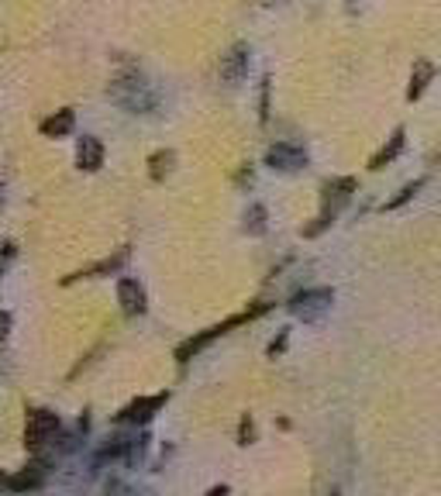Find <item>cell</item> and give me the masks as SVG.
<instances>
[{
  "label": "cell",
  "mask_w": 441,
  "mask_h": 496,
  "mask_svg": "<svg viewBox=\"0 0 441 496\" xmlns=\"http://www.w3.org/2000/svg\"><path fill=\"white\" fill-rule=\"evenodd\" d=\"M107 97H111V104H118L128 114H152L159 107L156 87H152L142 73H135V69L114 76L111 87H107Z\"/></svg>",
  "instance_id": "1"
},
{
  "label": "cell",
  "mask_w": 441,
  "mask_h": 496,
  "mask_svg": "<svg viewBox=\"0 0 441 496\" xmlns=\"http://www.w3.org/2000/svg\"><path fill=\"white\" fill-rule=\"evenodd\" d=\"M331 300H335L331 290H304V293H297V297L290 300V310H293L297 317H304V321H317L324 310L331 307Z\"/></svg>",
  "instance_id": "2"
},
{
  "label": "cell",
  "mask_w": 441,
  "mask_h": 496,
  "mask_svg": "<svg viewBox=\"0 0 441 496\" xmlns=\"http://www.w3.org/2000/svg\"><path fill=\"white\" fill-rule=\"evenodd\" d=\"M249 56H252V52H249V45H245V42L231 45V49H228V56L220 59V80H224V83H231V87H235V83H242V80L249 76Z\"/></svg>",
  "instance_id": "3"
},
{
  "label": "cell",
  "mask_w": 441,
  "mask_h": 496,
  "mask_svg": "<svg viewBox=\"0 0 441 496\" xmlns=\"http://www.w3.org/2000/svg\"><path fill=\"white\" fill-rule=\"evenodd\" d=\"M266 166L269 169H280V173H293V169L307 166V152L300 145H293V142H280V145H273L266 152Z\"/></svg>",
  "instance_id": "4"
},
{
  "label": "cell",
  "mask_w": 441,
  "mask_h": 496,
  "mask_svg": "<svg viewBox=\"0 0 441 496\" xmlns=\"http://www.w3.org/2000/svg\"><path fill=\"white\" fill-rule=\"evenodd\" d=\"M56 431H59V417H56V414H49V410H32V417H28V434H25L32 448L45 445Z\"/></svg>",
  "instance_id": "5"
},
{
  "label": "cell",
  "mask_w": 441,
  "mask_h": 496,
  "mask_svg": "<svg viewBox=\"0 0 441 496\" xmlns=\"http://www.w3.org/2000/svg\"><path fill=\"white\" fill-rule=\"evenodd\" d=\"M118 300H121V307L125 314H145V290L135 283V279H121L118 283Z\"/></svg>",
  "instance_id": "6"
},
{
  "label": "cell",
  "mask_w": 441,
  "mask_h": 496,
  "mask_svg": "<svg viewBox=\"0 0 441 496\" xmlns=\"http://www.w3.org/2000/svg\"><path fill=\"white\" fill-rule=\"evenodd\" d=\"M76 159H80V169L97 173V169L104 166V145L97 142L94 135H83V138H80V149H76Z\"/></svg>",
  "instance_id": "7"
},
{
  "label": "cell",
  "mask_w": 441,
  "mask_h": 496,
  "mask_svg": "<svg viewBox=\"0 0 441 496\" xmlns=\"http://www.w3.org/2000/svg\"><path fill=\"white\" fill-rule=\"evenodd\" d=\"M73 124H76V114L73 111H59V114H52L49 121H42V135H49V138H63L73 131Z\"/></svg>",
  "instance_id": "8"
},
{
  "label": "cell",
  "mask_w": 441,
  "mask_h": 496,
  "mask_svg": "<svg viewBox=\"0 0 441 496\" xmlns=\"http://www.w3.org/2000/svg\"><path fill=\"white\" fill-rule=\"evenodd\" d=\"M435 76V66L431 62H417L414 66V76H410V87H407V100H417L421 93H424V87H428V80Z\"/></svg>",
  "instance_id": "9"
},
{
  "label": "cell",
  "mask_w": 441,
  "mask_h": 496,
  "mask_svg": "<svg viewBox=\"0 0 441 496\" xmlns=\"http://www.w3.org/2000/svg\"><path fill=\"white\" fill-rule=\"evenodd\" d=\"M235 321H238V317H235ZM235 321H228V324H218V328H211V331H207V335H200V338L187 341V345H183V348H180V352H176V359H190V355H193V352H197V348H204V345H207V341H214V338H218V335H224V328H231V324H235Z\"/></svg>",
  "instance_id": "10"
},
{
  "label": "cell",
  "mask_w": 441,
  "mask_h": 496,
  "mask_svg": "<svg viewBox=\"0 0 441 496\" xmlns=\"http://www.w3.org/2000/svg\"><path fill=\"white\" fill-rule=\"evenodd\" d=\"M400 149H404V128H397V131H393L390 145H386L383 152L373 155V162H369V166H373V169H383V166H386L390 159H397V152H400Z\"/></svg>",
  "instance_id": "11"
},
{
  "label": "cell",
  "mask_w": 441,
  "mask_h": 496,
  "mask_svg": "<svg viewBox=\"0 0 441 496\" xmlns=\"http://www.w3.org/2000/svg\"><path fill=\"white\" fill-rule=\"evenodd\" d=\"M38 483H42V469H38V465H28L25 472H18V476L7 479V490H35Z\"/></svg>",
  "instance_id": "12"
},
{
  "label": "cell",
  "mask_w": 441,
  "mask_h": 496,
  "mask_svg": "<svg viewBox=\"0 0 441 496\" xmlns=\"http://www.w3.org/2000/svg\"><path fill=\"white\" fill-rule=\"evenodd\" d=\"M166 400V397H152V400H142V403H131L125 414H121V421H149L152 414L149 410H156L159 403Z\"/></svg>",
  "instance_id": "13"
},
{
  "label": "cell",
  "mask_w": 441,
  "mask_h": 496,
  "mask_svg": "<svg viewBox=\"0 0 441 496\" xmlns=\"http://www.w3.org/2000/svg\"><path fill=\"white\" fill-rule=\"evenodd\" d=\"M245 231H249V235H262V231H266V207L255 204L252 211L245 214Z\"/></svg>",
  "instance_id": "14"
},
{
  "label": "cell",
  "mask_w": 441,
  "mask_h": 496,
  "mask_svg": "<svg viewBox=\"0 0 441 496\" xmlns=\"http://www.w3.org/2000/svg\"><path fill=\"white\" fill-rule=\"evenodd\" d=\"M149 166H152V180H162L173 169V152H156L149 159Z\"/></svg>",
  "instance_id": "15"
},
{
  "label": "cell",
  "mask_w": 441,
  "mask_h": 496,
  "mask_svg": "<svg viewBox=\"0 0 441 496\" xmlns=\"http://www.w3.org/2000/svg\"><path fill=\"white\" fill-rule=\"evenodd\" d=\"M417 190H421V180H417V183H410V186H404V190H400V193H397L393 200H386V211H397V207H400L404 200H410V197H414Z\"/></svg>",
  "instance_id": "16"
},
{
  "label": "cell",
  "mask_w": 441,
  "mask_h": 496,
  "mask_svg": "<svg viewBox=\"0 0 441 496\" xmlns=\"http://www.w3.org/2000/svg\"><path fill=\"white\" fill-rule=\"evenodd\" d=\"M207 496H228V486H214V490H211Z\"/></svg>",
  "instance_id": "17"
}]
</instances>
